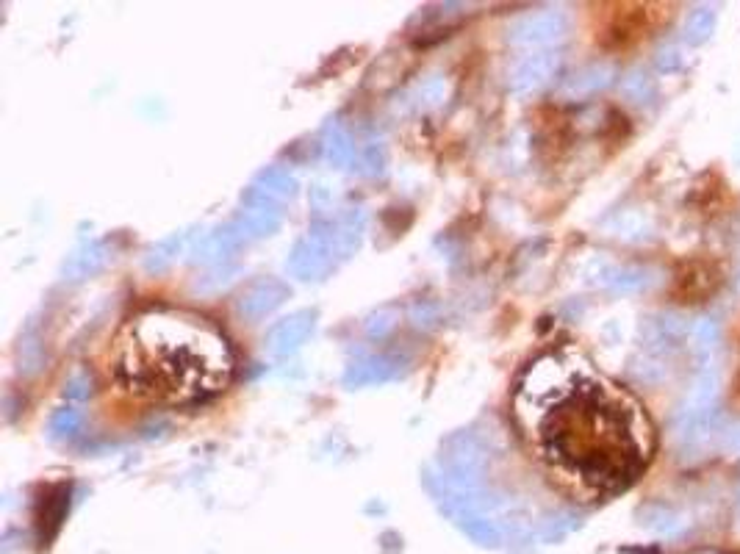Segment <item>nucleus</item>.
I'll list each match as a JSON object with an SVG mask.
<instances>
[{
  "instance_id": "obj_1",
  "label": "nucleus",
  "mask_w": 740,
  "mask_h": 554,
  "mask_svg": "<svg viewBox=\"0 0 740 554\" xmlns=\"http://www.w3.org/2000/svg\"><path fill=\"white\" fill-rule=\"evenodd\" d=\"M513 416L549 469L594 494L630 485L646 458L635 405L571 352H546L527 366Z\"/></svg>"
},
{
  "instance_id": "obj_2",
  "label": "nucleus",
  "mask_w": 740,
  "mask_h": 554,
  "mask_svg": "<svg viewBox=\"0 0 740 554\" xmlns=\"http://www.w3.org/2000/svg\"><path fill=\"white\" fill-rule=\"evenodd\" d=\"M228 338L183 308H147L114 338L111 369L131 394L186 408L222 394L233 377Z\"/></svg>"
},
{
  "instance_id": "obj_3",
  "label": "nucleus",
  "mask_w": 740,
  "mask_h": 554,
  "mask_svg": "<svg viewBox=\"0 0 740 554\" xmlns=\"http://www.w3.org/2000/svg\"><path fill=\"white\" fill-rule=\"evenodd\" d=\"M341 255L333 241V230H330V217L316 219L308 228L303 239L294 244L292 255H289V272L300 280H319L325 277L339 264Z\"/></svg>"
},
{
  "instance_id": "obj_4",
  "label": "nucleus",
  "mask_w": 740,
  "mask_h": 554,
  "mask_svg": "<svg viewBox=\"0 0 740 554\" xmlns=\"http://www.w3.org/2000/svg\"><path fill=\"white\" fill-rule=\"evenodd\" d=\"M566 34H569V14L563 9H541V12L522 14L508 28L510 45L533 50H549Z\"/></svg>"
},
{
  "instance_id": "obj_5",
  "label": "nucleus",
  "mask_w": 740,
  "mask_h": 554,
  "mask_svg": "<svg viewBox=\"0 0 740 554\" xmlns=\"http://www.w3.org/2000/svg\"><path fill=\"white\" fill-rule=\"evenodd\" d=\"M655 275L657 269L652 266H619L607 258H591L583 269L585 283H591L596 289L613 291V294H638L655 283Z\"/></svg>"
},
{
  "instance_id": "obj_6",
  "label": "nucleus",
  "mask_w": 740,
  "mask_h": 554,
  "mask_svg": "<svg viewBox=\"0 0 740 554\" xmlns=\"http://www.w3.org/2000/svg\"><path fill=\"white\" fill-rule=\"evenodd\" d=\"M560 61H563V56L552 48L527 53V56H522V59L510 67L508 89L519 97L541 92V89L552 84V78L558 75Z\"/></svg>"
},
{
  "instance_id": "obj_7",
  "label": "nucleus",
  "mask_w": 740,
  "mask_h": 554,
  "mask_svg": "<svg viewBox=\"0 0 740 554\" xmlns=\"http://www.w3.org/2000/svg\"><path fill=\"white\" fill-rule=\"evenodd\" d=\"M316 311H294L286 319H280L269 327L264 336V350L275 358H286L303 347L308 336L314 333Z\"/></svg>"
},
{
  "instance_id": "obj_8",
  "label": "nucleus",
  "mask_w": 740,
  "mask_h": 554,
  "mask_svg": "<svg viewBox=\"0 0 740 554\" xmlns=\"http://www.w3.org/2000/svg\"><path fill=\"white\" fill-rule=\"evenodd\" d=\"M289 286L283 283V280H275V277H261V280H255L250 283L247 289L239 294V300H236V311L239 316H244L247 322H258V319H264L269 316L275 308L283 305V300H289Z\"/></svg>"
},
{
  "instance_id": "obj_9",
  "label": "nucleus",
  "mask_w": 740,
  "mask_h": 554,
  "mask_svg": "<svg viewBox=\"0 0 740 554\" xmlns=\"http://www.w3.org/2000/svg\"><path fill=\"white\" fill-rule=\"evenodd\" d=\"M691 327L682 314H657L649 316L641 325V347L649 355H668L680 347Z\"/></svg>"
},
{
  "instance_id": "obj_10",
  "label": "nucleus",
  "mask_w": 740,
  "mask_h": 554,
  "mask_svg": "<svg viewBox=\"0 0 740 554\" xmlns=\"http://www.w3.org/2000/svg\"><path fill=\"white\" fill-rule=\"evenodd\" d=\"M721 413L716 408L704 410H680V419H677V444L685 455L693 452H702L704 446L710 444L716 433L721 430Z\"/></svg>"
},
{
  "instance_id": "obj_11",
  "label": "nucleus",
  "mask_w": 740,
  "mask_h": 554,
  "mask_svg": "<svg viewBox=\"0 0 740 554\" xmlns=\"http://www.w3.org/2000/svg\"><path fill=\"white\" fill-rule=\"evenodd\" d=\"M247 239H244L242 228L236 225V222H228L225 228L214 230V233H208L203 239L197 241L195 247V264L203 266H228L231 258H236V253L242 250Z\"/></svg>"
},
{
  "instance_id": "obj_12",
  "label": "nucleus",
  "mask_w": 740,
  "mask_h": 554,
  "mask_svg": "<svg viewBox=\"0 0 740 554\" xmlns=\"http://www.w3.org/2000/svg\"><path fill=\"white\" fill-rule=\"evenodd\" d=\"M297 192V181H294L292 175L286 172V169L280 167H269L264 169L253 183H250V189L244 192L242 203H283V200H289Z\"/></svg>"
},
{
  "instance_id": "obj_13",
  "label": "nucleus",
  "mask_w": 740,
  "mask_h": 554,
  "mask_svg": "<svg viewBox=\"0 0 740 554\" xmlns=\"http://www.w3.org/2000/svg\"><path fill=\"white\" fill-rule=\"evenodd\" d=\"M402 369L400 358H391V355H366L361 361H355L344 374V383L350 388H364V386H380V383H389L394 380Z\"/></svg>"
},
{
  "instance_id": "obj_14",
  "label": "nucleus",
  "mask_w": 740,
  "mask_h": 554,
  "mask_svg": "<svg viewBox=\"0 0 740 554\" xmlns=\"http://www.w3.org/2000/svg\"><path fill=\"white\" fill-rule=\"evenodd\" d=\"M613 78H616V67L610 61H594V64H588L583 70H577L571 78H566L560 95L566 97V100H583V97L596 95V92L607 89V86L613 84Z\"/></svg>"
},
{
  "instance_id": "obj_15",
  "label": "nucleus",
  "mask_w": 740,
  "mask_h": 554,
  "mask_svg": "<svg viewBox=\"0 0 740 554\" xmlns=\"http://www.w3.org/2000/svg\"><path fill=\"white\" fill-rule=\"evenodd\" d=\"M280 219H283V211L278 203H242V214L233 222L242 228L244 239L250 241L272 236L280 228Z\"/></svg>"
},
{
  "instance_id": "obj_16",
  "label": "nucleus",
  "mask_w": 740,
  "mask_h": 554,
  "mask_svg": "<svg viewBox=\"0 0 740 554\" xmlns=\"http://www.w3.org/2000/svg\"><path fill=\"white\" fill-rule=\"evenodd\" d=\"M106 264H109V250H106L103 241L84 244L81 250H75V253L67 258V264H64V280H70V283L86 280V277L98 275Z\"/></svg>"
},
{
  "instance_id": "obj_17",
  "label": "nucleus",
  "mask_w": 740,
  "mask_h": 554,
  "mask_svg": "<svg viewBox=\"0 0 740 554\" xmlns=\"http://www.w3.org/2000/svg\"><path fill=\"white\" fill-rule=\"evenodd\" d=\"M718 383H721V377L713 369V363H707L702 372L693 377L691 388L685 394V402H682V410L713 408V402L718 397Z\"/></svg>"
},
{
  "instance_id": "obj_18",
  "label": "nucleus",
  "mask_w": 740,
  "mask_h": 554,
  "mask_svg": "<svg viewBox=\"0 0 740 554\" xmlns=\"http://www.w3.org/2000/svg\"><path fill=\"white\" fill-rule=\"evenodd\" d=\"M607 228H610V236H616L621 241H632V244L652 239V230H655L652 228V219L646 217L643 211H635V208L616 214Z\"/></svg>"
},
{
  "instance_id": "obj_19",
  "label": "nucleus",
  "mask_w": 740,
  "mask_h": 554,
  "mask_svg": "<svg viewBox=\"0 0 740 554\" xmlns=\"http://www.w3.org/2000/svg\"><path fill=\"white\" fill-rule=\"evenodd\" d=\"M325 156H328L330 164H336V167H352L358 164V147L352 142L350 131L336 122V125H330L328 136H325Z\"/></svg>"
},
{
  "instance_id": "obj_20",
  "label": "nucleus",
  "mask_w": 740,
  "mask_h": 554,
  "mask_svg": "<svg viewBox=\"0 0 740 554\" xmlns=\"http://www.w3.org/2000/svg\"><path fill=\"white\" fill-rule=\"evenodd\" d=\"M716 31V9L713 6H696L682 20V39L688 45H702Z\"/></svg>"
},
{
  "instance_id": "obj_21",
  "label": "nucleus",
  "mask_w": 740,
  "mask_h": 554,
  "mask_svg": "<svg viewBox=\"0 0 740 554\" xmlns=\"http://www.w3.org/2000/svg\"><path fill=\"white\" fill-rule=\"evenodd\" d=\"M641 524L657 535H674L682 530V518L677 510L666 505H649L641 510Z\"/></svg>"
},
{
  "instance_id": "obj_22",
  "label": "nucleus",
  "mask_w": 740,
  "mask_h": 554,
  "mask_svg": "<svg viewBox=\"0 0 740 554\" xmlns=\"http://www.w3.org/2000/svg\"><path fill=\"white\" fill-rule=\"evenodd\" d=\"M186 241H189V233H175L170 239H164L161 244H156L145 258L147 272H164V269L178 258V253H181L183 247H186Z\"/></svg>"
},
{
  "instance_id": "obj_23",
  "label": "nucleus",
  "mask_w": 740,
  "mask_h": 554,
  "mask_svg": "<svg viewBox=\"0 0 740 554\" xmlns=\"http://www.w3.org/2000/svg\"><path fill=\"white\" fill-rule=\"evenodd\" d=\"M630 372L638 383H643V386H660V383L668 377V366L660 361L657 355L641 352V355L632 358Z\"/></svg>"
},
{
  "instance_id": "obj_24",
  "label": "nucleus",
  "mask_w": 740,
  "mask_h": 554,
  "mask_svg": "<svg viewBox=\"0 0 740 554\" xmlns=\"http://www.w3.org/2000/svg\"><path fill=\"white\" fill-rule=\"evenodd\" d=\"M718 336H721V327H718L716 319H710V316H702V319H696L691 322V333H688V341H691L693 352H699V355H707V352L716 350Z\"/></svg>"
},
{
  "instance_id": "obj_25",
  "label": "nucleus",
  "mask_w": 740,
  "mask_h": 554,
  "mask_svg": "<svg viewBox=\"0 0 740 554\" xmlns=\"http://www.w3.org/2000/svg\"><path fill=\"white\" fill-rule=\"evenodd\" d=\"M621 95L627 97L635 106H643L655 97V81L643 70H632L621 78Z\"/></svg>"
},
{
  "instance_id": "obj_26",
  "label": "nucleus",
  "mask_w": 740,
  "mask_h": 554,
  "mask_svg": "<svg viewBox=\"0 0 740 554\" xmlns=\"http://www.w3.org/2000/svg\"><path fill=\"white\" fill-rule=\"evenodd\" d=\"M81 424H84V416H81V410L75 408H61L56 410V416L50 419V435L53 438H73L78 430H81Z\"/></svg>"
},
{
  "instance_id": "obj_27",
  "label": "nucleus",
  "mask_w": 740,
  "mask_h": 554,
  "mask_svg": "<svg viewBox=\"0 0 740 554\" xmlns=\"http://www.w3.org/2000/svg\"><path fill=\"white\" fill-rule=\"evenodd\" d=\"M580 521H577V516L574 513H558V516H552V518H546L544 524H541V532H538V538L546 543H552V541H560V538H566L574 527H577Z\"/></svg>"
},
{
  "instance_id": "obj_28",
  "label": "nucleus",
  "mask_w": 740,
  "mask_h": 554,
  "mask_svg": "<svg viewBox=\"0 0 740 554\" xmlns=\"http://www.w3.org/2000/svg\"><path fill=\"white\" fill-rule=\"evenodd\" d=\"M682 61H685V56H682L680 45H674V42H666L655 56L657 70H663V73H677L682 67Z\"/></svg>"
},
{
  "instance_id": "obj_29",
  "label": "nucleus",
  "mask_w": 740,
  "mask_h": 554,
  "mask_svg": "<svg viewBox=\"0 0 740 554\" xmlns=\"http://www.w3.org/2000/svg\"><path fill=\"white\" fill-rule=\"evenodd\" d=\"M721 449L729 455H740V419L721 427Z\"/></svg>"
}]
</instances>
